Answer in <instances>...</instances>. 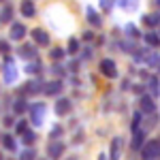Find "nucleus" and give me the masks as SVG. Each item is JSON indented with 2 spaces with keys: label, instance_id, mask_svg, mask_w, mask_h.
<instances>
[{
  "label": "nucleus",
  "instance_id": "nucleus-1",
  "mask_svg": "<svg viewBox=\"0 0 160 160\" xmlns=\"http://www.w3.org/2000/svg\"><path fill=\"white\" fill-rule=\"evenodd\" d=\"M141 156H143V160H158L160 158V141L158 139L148 141V143L141 148Z\"/></svg>",
  "mask_w": 160,
  "mask_h": 160
},
{
  "label": "nucleus",
  "instance_id": "nucleus-2",
  "mask_svg": "<svg viewBox=\"0 0 160 160\" xmlns=\"http://www.w3.org/2000/svg\"><path fill=\"white\" fill-rule=\"evenodd\" d=\"M2 77H4V83H15L17 79V68H15V62L11 58H4V66H2Z\"/></svg>",
  "mask_w": 160,
  "mask_h": 160
},
{
  "label": "nucleus",
  "instance_id": "nucleus-3",
  "mask_svg": "<svg viewBox=\"0 0 160 160\" xmlns=\"http://www.w3.org/2000/svg\"><path fill=\"white\" fill-rule=\"evenodd\" d=\"M30 122L34 126H41L45 122V105L43 102H37V105L30 107Z\"/></svg>",
  "mask_w": 160,
  "mask_h": 160
},
{
  "label": "nucleus",
  "instance_id": "nucleus-4",
  "mask_svg": "<svg viewBox=\"0 0 160 160\" xmlns=\"http://www.w3.org/2000/svg\"><path fill=\"white\" fill-rule=\"evenodd\" d=\"M100 73L105 75V77H109V79H115V77H118V66H115V62L111 60V58L100 60Z\"/></svg>",
  "mask_w": 160,
  "mask_h": 160
},
{
  "label": "nucleus",
  "instance_id": "nucleus-5",
  "mask_svg": "<svg viewBox=\"0 0 160 160\" xmlns=\"http://www.w3.org/2000/svg\"><path fill=\"white\" fill-rule=\"evenodd\" d=\"M53 111H56V115H68L71 113V100L68 98H58L56 100V105H53Z\"/></svg>",
  "mask_w": 160,
  "mask_h": 160
},
{
  "label": "nucleus",
  "instance_id": "nucleus-6",
  "mask_svg": "<svg viewBox=\"0 0 160 160\" xmlns=\"http://www.w3.org/2000/svg\"><path fill=\"white\" fill-rule=\"evenodd\" d=\"M32 38H34V43H37L38 47H47V45H49V34H47L43 28L32 30Z\"/></svg>",
  "mask_w": 160,
  "mask_h": 160
},
{
  "label": "nucleus",
  "instance_id": "nucleus-7",
  "mask_svg": "<svg viewBox=\"0 0 160 160\" xmlns=\"http://www.w3.org/2000/svg\"><path fill=\"white\" fill-rule=\"evenodd\" d=\"M62 154H64V143H60V141L51 143L49 148H47V156H49V160H60Z\"/></svg>",
  "mask_w": 160,
  "mask_h": 160
},
{
  "label": "nucleus",
  "instance_id": "nucleus-8",
  "mask_svg": "<svg viewBox=\"0 0 160 160\" xmlns=\"http://www.w3.org/2000/svg\"><path fill=\"white\" fill-rule=\"evenodd\" d=\"M120 152H122V139L113 137L111 139V148H109V160H120Z\"/></svg>",
  "mask_w": 160,
  "mask_h": 160
},
{
  "label": "nucleus",
  "instance_id": "nucleus-9",
  "mask_svg": "<svg viewBox=\"0 0 160 160\" xmlns=\"http://www.w3.org/2000/svg\"><path fill=\"white\" fill-rule=\"evenodd\" d=\"M143 137H145V130L143 128H132V149H141L143 148Z\"/></svg>",
  "mask_w": 160,
  "mask_h": 160
},
{
  "label": "nucleus",
  "instance_id": "nucleus-10",
  "mask_svg": "<svg viewBox=\"0 0 160 160\" xmlns=\"http://www.w3.org/2000/svg\"><path fill=\"white\" fill-rule=\"evenodd\" d=\"M139 105H141V113H145V115H152L156 111V105H154V100L149 98V96H141Z\"/></svg>",
  "mask_w": 160,
  "mask_h": 160
},
{
  "label": "nucleus",
  "instance_id": "nucleus-11",
  "mask_svg": "<svg viewBox=\"0 0 160 160\" xmlns=\"http://www.w3.org/2000/svg\"><path fill=\"white\" fill-rule=\"evenodd\" d=\"M86 19H88V22H90L92 26H94V28H100V24H102L100 15H98L96 11H94L92 7H88V9H86Z\"/></svg>",
  "mask_w": 160,
  "mask_h": 160
},
{
  "label": "nucleus",
  "instance_id": "nucleus-12",
  "mask_svg": "<svg viewBox=\"0 0 160 160\" xmlns=\"http://www.w3.org/2000/svg\"><path fill=\"white\" fill-rule=\"evenodd\" d=\"M60 92H62V81H49L47 86L43 88L45 96H53V94H60Z\"/></svg>",
  "mask_w": 160,
  "mask_h": 160
},
{
  "label": "nucleus",
  "instance_id": "nucleus-13",
  "mask_svg": "<svg viewBox=\"0 0 160 160\" xmlns=\"http://www.w3.org/2000/svg\"><path fill=\"white\" fill-rule=\"evenodd\" d=\"M19 11H22V15L24 17H34V2L32 0H22V4H19Z\"/></svg>",
  "mask_w": 160,
  "mask_h": 160
},
{
  "label": "nucleus",
  "instance_id": "nucleus-14",
  "mask_svg": "<svg viewBox=\"0 0 160 160\" xmlns=\"http://www.w3.org/2000/svg\"><path fill=\"white\" fill-rule=\"evenodd\" d=\"M26 32H28V30H26L24 24H13L11 26V38L13 41H22V38L26 37Z\"/></svg>",
  "mask_w": 160,
  "mask_h": 160
},
{
  "label": "nucleus",
  "instance_id": "nucleus-15",
  "mask_svg": "<svg viewBox=\"0 0 160 160\" xmlns=\"http://www.w3.org/2000/svg\"><path fill=\"white\" fill-rule=\"evenodd\" d=\"M2 148L7 149V152H15L17 145H15V139L11 135H2Z\"/></svg>",
  "mask_w": 160,
  "mask_h": 160
},
{
  "label": "nucleus",
  "instance_id": "nucleus-16",
  "mask_svg": "<svg viewBox=\"0 0 160 160\" xmlns=\"http://www.w3.org/2000/svg\"><path fill=\"white\" fill-rule=\"evenodd\" d=\"M143 24L148 26V28H156V26L160 24V15H158V13H154V15H145V17H143Z\"/></svg>",
  "mask_w": 160,
  "mask_h": 160
},
{
  "label": "nucleus",
  "instance_id": "nucleus-17",
  "mask_svg": "<svg viewBox=\"0 0 160 160\" xmlns=\"http://www.w3.org/2000/svg\"><path fill=\"white\" fill-rule=\"evenodd\" d=\"M118 4L122 7L124 11H135L139 7V0H118Z\"/></svg>",
  "mask_w": 160,
  "mask_h": 160
},
{
  "label": "nucleus",
  "instance_id": "nucleus-18",
  "mask_svg": "<svg viewBox=\"0 0 160 160\" xmlns=\"http://www.w3.org/2000/svg\"><path fill=\"white\" fill-rule=\"evenodd\" d=\"M11 17H13V9L7 4V7H2V11H0V22L2 24H9L11 22Z\"/></svg>",
  "mask_w": 160,
  "mask_h": 160
},
{
  "label": "nucleus",
  "instance_id": "nucleus-19",
  "mask_svg": "<svg viewBox=\"0 0 160 160\" xmlns=\"http://www.w3.org/2000/svg\"><path fill=\"white\" fill-rule=\"evenodd\" d=\"M19 56H24V58H34V56H37V49H34L32 45H22V47H19Z\"/></svg>",
  "mask_w": 160,
  "mask_h": 160
},
{
  "label": "nucleus",
  "instance_id": "nucleus-20",
  "mask_svg": "<svg viewBox=\"0 0 160 160\" xmlns=\"http://www.w3.org/2000/svg\"><path fill=\"white\" fill-rule=\"evenodd\" d=\"M145 43L149 47H156V45H160V37L156 32H149V34H145Z\"/></svg>",
  "mask_w": 160,
  "mask_h": 160
},
{
  "label": "nucleus",
  "instance_id": "nucleus-21",
  "mask_svg": "<svg viewBox=\"0 0 160 160\" xmlns=\"http://www.w3.org/2000/svg\"><path fill=\"white\" fill-rule=\"evenodd\" d=\"M37 158V154H34V149L32 148H26L22 154H19V160H34Z\"/></svg>",
  "mask_w": 160,
  "mask_h": 160
},
{
  "label": "nucleus",
  "instance_id": "nucleus-22",
  "mask_svg": "<svg viewBox=\"0 0 160 160\" xmlns=\"http://www.w3.org/2000/svg\"><path fill=\"white\" fill-rule=\"evenodd\" d=\"M38 90H41V83H38V81H30V83L24 88V94H32V92H38Z\"/></svg>",
  "mask_w": 160,
  "mask_h": 160
},
{
  "label": "nucleus",
  "instance_id": "nucleus-23",
  "mask_svg": "<svg viewBox=\"0 0 160 160\" xmlns=\"http://www.w3.org/2000/svg\"><path fill=\"white\" fill-rule=\"evenodd\" d=\"M22 139H24V143H28V145H30V143H32V141H34V132H32V130H28V128H26L24 132H22Z\"/></svg>",
  "mask_w": 160,
  "mask_h": 160
},
{
  "label": "nucleus",
  "instance_id": "nucleus-24",
  "mask_svg": "<svg viewBox=\"0 0 160 160\" xmlns=\"http://www.w3.org/2000/svg\"><path fill=\"white\" fill-rule=\"evenodd\" d=\"M79 51V41L77 38H71L68 41V53H77Z\"/></svg>",
  "mask_w": 160,
  "mask_h": 160
},
{
  "label": "nucleus",
  "instance_id": "nucleus-25",
  "mask_svg": "<svg viewBox=\"0 0 160 160\" xmlns=\"http://www.w3.org/2000/svg\"><path fill=\"white\" fill-rule=\"evenodd\" d=\"M100 2V9L102 11H111V7L115 4V0H98Z\"/></svg>",
  "mask_w": 160,
  "mask_h": 160
},
{
  "label": "nucleus",
  "instance_id": "nucleus-26",
  "mask_svg": "<svg viewBox=\"0 0 160 160\" xmlns=\"http://www.w3.org/2000/svg\"><path fill=\"white\" fill-rule=\"evenodd\" d=\"M24 109H26V102L24 100H17L15 102V113H24Z\"/></svg>",
  "mask_w": 160,
  "mask_h": 160
},
{
  "label": "nucleus",
  "instance_id": "nucleus-27",
  "mask_svg": "<svg viewBox=\"0 0 160 160\" xmlns=\"http://www.w3.org/2000/svg\"><path fill=\"white\" fill-rule=\"evenodd\" d=\"M126 32H128L130 37H139V32L135 30V26H132V24H128V26H126Z\"/></svg>",
  "mask_w": 160,
  "mask_h": 160
},
{
  "label": "nucleus",
  "instance_id": "nucleus-28",
  "mask_svg": "<svg viewBox=\"0 0 160 160\" xmlns=\"http://www.w3.org/2000/svg\"><path fill=\"white\" fill-rule=\"evenodd\" d=\"M62 56H64V51H62V49H53V51H51V58H53V60H60Z\"/></svg>",
  "mask_w": 160,
  "mask_h": 160
},
{
  "label": "nucleus",
  "instance_id": "nucleus-29",
  "mask_svg": "<svg viewBox=\"0 0 160 160\" xmlns=\"http://www.w3.org/2000/svg\"><path fill=\"white\" fill-rule=\"evenodd\" d=\"M26 128H28V126H26L24 122H19V124H17V126H15V132H17V135H22V132H24Z\"/></svg>",
  "mask_w": 160,
  "mask_h": 160
},
{
  "label": "nucleus",
  "instance_id": "nucleus-30",
  "mask_svg": "<svg viewBox=\"0 0 160 160\" xmlns=\"http://www.w3.org/2000/svg\"><path fill=\"white\" fill-rule=\"evenodd\" d=\"M60 135H62V126H56L51 130V139H56V137H60Z\"/></svg>",
  "mask_w": 160,
  "mask_h": 160
},
{
  "label": "nucleus",
  "instance_id": "nucleus-31",
  "mask_svg": "<svg viewBox=\"0 0 160 160\" xmlns=\"http://www.w3.org/2000/svg\"><path fill=\"white\" fill-rule=\"evenodd\" d=\"M28 73H34V71H41V64H30L28 68H26Z\"/></svg>",
  "mask_w": 160,
  "mask_h": 160
},
{
  "label": "nucleus",
  "instance_id": "nucleus-32",
  "mask_svg": "<svg viewBox=\"0 0 160 160\" xmlns=\"http://www.w3.org/2000/svg\"><path fill=\"white\" fill-rule=\"evenodd\" d=\"M7 51H9V45H7V43H2V41H0V53H7Z\"/></svg>",
  "mask_w": 160,
  "mask_h": 160
},
{
  "label": "nucleus",
  "instance_id": "nucleus-33",
  "mask_svg": "<svg viewBox=\"0 0 160 160\" xmlns=\"http://www.w3.org/2000/svg\"><path fill=\"white\" fill-rule=\"evenodd\" d=\"M98 160H105V154H100V156H98Z\"/></svg>",
  "mask_w": 160,
  "mask_h": 160
},
{
  "label": "nucleus",
  "instance_id": "nucleus-34",
  "mask_svg": "<svg viewBox=\"0 0 160 160\" xmlns=\"http://www.w3.org/2000/svg\"><path fill=\"white\" fill-rule=\"evenodd\" d=\"M158 4H160V0H158Z\"/></svg>",
  "mask_w": 160,
  "mask_h": 160
}]
</instances>
